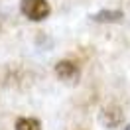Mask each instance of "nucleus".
<instances>
[{"label":"nucleus","instance_id":"1","mask_svg":"<svg viewBox=\"0 0 130 130\" xmlns=\"http://www.w3.org/2000/svg\"><path fill=\"white\" fill-rule=\"evenodd\" d=\"M20 12L30 22H41L49 18L51 6L47 0H20Z\"/></svg>","mask_w":130,"mask_h":130},{"label":"nucleus","instance_id":"2","mask_svg":"<svg viewBox=\"0 0 130 130\" xmlns=\"http://www.w3.org/2000/svg\"><path fill=\"white\" fill-rule=\"evenodd\" d=\"M55 75L65 83H77L81 77V69L71 59H61L55 63Z\"/></svg>","mask_w":130,"mask_h":130},{"label":"nucleus","instance_id":"3","mask_svg":"<svg viewBox=\"0 0 130 130\" xmlns=\"http://www.w3.org/2000/svg\"><path fill=\"white\" fill-rule=\"evenodd\" d=\"M99 120L103 126L106 128H118L122 122H124V114H122V108L118 105H106L103 106V110L99 114Z\"/></svg>","mask_w":130,"mask_h":130},{"label":"nucleus","instance_id":"4","mask_svg":"<svg viewBox=\"0 0 130 130\" xmlns=\"http://www.w3.org/2000/svg\"><path fill=\"white\" fill-rule=\"evenodd\" d=\"M122 18H124L122 10H99L91 16V20L99 24H116V22H122Z\"/></svg>","mask_w":130,"mask_h":130},{"label":"nucleus","instance_id":"5","mask_svg":"<svg viewBox=\"0 0 130 130\" xmlns=\"http://www.w3.org/2000/svg\"><path fill=\"white\" fill-rule=\"evenodd\" d=\"M14 130H41V122L34 116H20L16 120Z\"/></svg>","mask_w":130,"mask_h":130},{"label":"nucleus","instance_id":"6","mask_svg":"<svg viewBox=\"0 0 130 130\" xmlns=\"http://www.w3.org/2000/svg\"><path fill=\"white\" fill-rule=\"evenodd\" d=\"M124 130H130V124H126V126H124Z\"/></svg>","mask_w":130,"mask_h":130},{"label":"nucleus","instance_id":"7","mask_svg":"<svg viewBox=\"0 0 130 130\" xmlns=\"http://www.w3.org/2000/svg\"><path fill=\"white\" fill-rule=\"evenodd\" d=\"M0 32H2V24H0Z\"/></svg>","mask_w":130,"mask_h":130}]
</instances>
